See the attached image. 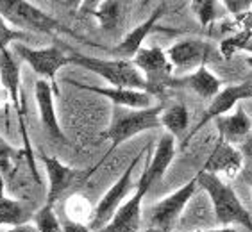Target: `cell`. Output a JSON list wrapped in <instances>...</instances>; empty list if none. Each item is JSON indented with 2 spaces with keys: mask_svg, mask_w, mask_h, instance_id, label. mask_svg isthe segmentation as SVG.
Returning <instances> with one entry per match:
<instances>
[{
  "mask_svg": "<svg viewBox=\"0 0 252 232\" xmlns=\"http://www.w3.org/2000/svg\"><path fill=\"white\" fill-rule=\"evenodd\" d=\"M161 113H163V104L147 107V109H127V111L117 109V113L113 116L111 125L102 132V136H104L106 140L111 141V145H109L107 152L104 154V157L97 163V166H93L92 170L86 172V180L100 168L102 163L107 159V155H111L113 152L120 145H124L126 141L132 140L134 136L141 134V132L161 127V121H159Z\"/></svg>",
  "mask_w": 252,
  "mask_h": 232,
  "instance_id": "cell-1",
  "label": "cell"
},
{
  "mask_svg": "<svg viewBox=\"0 0 252 232\" xmlns=\"http://www.w3.org/2000/svg\"><path fill=\"white\" fill-rule=\"evenodd\" d=\"M197 179H199V186L208 193L209 200L213 203L215 218L222 227H229L233 223H238V225H243L247 231L252 232L251 213L243 207V203L240 202L231 186L220 180L219 175L206 174L202 170L197 174Z\"/></svg>",
  "mask_w": 252,
  "mask_h": 232,
  "instance_id": "cell-2",
  "label": "cell"
},
{
  "mask_svg": "<svg viewBox=\"0 0 252 232\" xmlns=\"http://www.w3.org/2000/svg\"><path fill=\"white\" fill-rule=\"evenodd\" d=\"M70 63L84 68L88 72L97 73L111 87H124V89H140L147 91L145 75L134 66L132 61L127 59H100L84 56V54H72Z\"/></svg>",
  "mask_w": 252,
  "mask_h": 232,
  "instance_id": "cell-3",
  "label": "cell"
},
{
  "mask_svg": "<svg viewBox=\"0 0 252 232\" xmlns=\"http://www.w3.org/2000/svg\"><path fill=\"white\" fill-rule=\"evenodd\" d=\"M0 83H2L4 89L7 91V95H9L13 109H15L16 118H18L20 132H22V140H24V148L22 150H24L25 157L29 161L31 174L36 179V182L41 184V179H39L38 172H36L32 146H31L29 134H27V125H25L27 115H25L24 98H22V70H20V64L15 59V54L11 52V49L0 52Z\"/></svg>",
  "mask_w": 252,
  "mask_h": 232,
  "instance_id": "cell-4",
  "label": "cell"
},
{
  "mask_svg": "<svg viewBox=\"0 0 252 232\" xmlns=\"http://www.w3.org/2000/svg\"><path fill=\"white\" fill-rule=\"evenodd\" d=\"M0 16L11 24L15 29L24 32H43V34H73L54 16L32 5L25 0H0Z\"/></svg>",
  "mask_w": 252,
  "mask_h": 232,
  "instance_id": "cell-5",
  "label": "cell"
},
{
  "mask_svg": "<svg viewBox=\"0 0 252 232\" xmlns=\"http://www.w3.org/2000/svg\"><path fill=\"white\" fill-rule=\"evenodd\" d=\"M149 150H151V145H147L140 154L136 155L134 159L127 165V168L124 170V174L117 179V182L107 189L106 193H104V197L98 200L97 205L93 207L92 218L88 222V227L92 229L93 232L102 231L115 218V214L118 213V209L124 205V200H126V197L129 195V191L132 188V174H134V168L140 165V161L145 157Z\"/></svg>",
  "mask_w": 252,
  "mask_h": 232,
  "instance_id": "cell-6",
  "label": "cell"
},
{
  "mask_svg": "<svg viewBox=\"0 0 252 232\" xmlns=\"http://www.w3.org/2000/svg\"><path fill=\"white\" fill-rule=\"evenodd\" d=\"M134 66L145 75L147 91L154 95H161L168 89V84L172 81L174 66L168 61V56L159 47H147L141 49L132 59Z\"/></svg>",
  "mask_w": 252,
  "mask_h": 232,
  "instance_id": "cell-7",
  "label": "cell"
},
{
  "mask_svg": "<svg viewBox=\"0 0 252 232\" xmlns=\"http://www.w3.org/2000/svg\"><path fill=\"white\" fill-rule=\"evenodd\" d=\"M197 189H199V179L195 175L193 179L188 180L183 188H179L177 191L168 195L166 199L154 203L151 211H149V223H151V227L159 229L161 232H172V229L175 227V223H177L179 216L186 209L188 202L197 193Z\"/></svg>",
  "mask_w": 252,
  "mask_h": 232,
  "instance_id": "cell-8",
  "label": "cell"
},
{
  "mask_svg": "<svg viewBox=\"0 0 252 232\" xmlns=\"http://www.w3.org/2000/svg\"><path fill=\"white\" fill-rule=\"evenodd\" d=\"M16 52L25 63L32 68L34 72L38 73L39 77L49 81L52 84L54 91L56 89V77H58L59 70L64 66V64L70 63V58L64 56V52L56 45H50V47H43V49H32L25 43H16Z\"/></svg>",
  "mask_w": 252,
  "mask_h": 232,
  "instance_id": "cell-9",
  "label": "cell"
},
{
  "mask_svg": "<svg viewBox=\"0 0 252 232\" xmlns=\"http://www.w3.org/2000/svg\"><path fill=\"white\" fill-rule=\"evenodd\" d=\"M243 100H252V79H247L240 84H233V86L223 87L222 91L211 100V104L208 106V109L204 111L202 118L199 120V123L193 127V131L189 132V136L185 140L183 145H188L189 141L193 140V136L209 123V121H217L219 118L227 115L234 106H240V102Z\"/></svg>",
  "mask_w": 252,
  "mask_h": 232,
  "instance_id": "cell-10",
  "label": "cell"
},
{
  "mask_svg": "<svg viewBox=\"0 0 252 232\" xmlns=\"http://www.w3.org/2000/svg\"><path fill=\"white\" fill-rule=\"evenodd\" d=\"M215 52V47L209 41L204 39H183L172 45L166 50L168 61L172 63L174 70L188 72V70H199L200 66H206L211 56Z\"/></svg>",
  "mask_w": 252,
  "mask_h": 232,
  "instance_id": "cell-11",
  "label": "cell"
},
{
  "mask_svg": "<svg viewBox=\"0 0 252 232\" xmlns=\"http://www.w3.org/2000/svg\"><path fill=\"white\" fill-rule=\"evenodd\" d=\"M41 159H43L45 170H47V175H49V193H47L45 203L54 207V203L58 202L72 186L86 180V174L77 168L63 165L58 157H52V155L50 157L43 155Z\"/></svg>",
  "mask_w": 252,
  "mask_h": 232,
  "instance_id": "cell-12",
  "label": "cell"
},
{
  "mask_svg": "<svg viewBox=\"0 0 252 232\" xmlns=\"http://www.w3.org/2000/svg\"><path fill=\"white\" fill-rule=\"evenodd\" d=\"M54 91L52 84L45 79H39L34 84V97H36V104L39 109V120L43 125L45 132L54 138L59 143H66V136H64L61 123L58 120V113H56V104H54Z\"/></svg>",
  "mask_w": 252,
  "mask_h": 232,
  "instance_id": "cell-13",
  "label": "cell"
},
{
  "mask_svg": "<svg viewBox=\"0 0 252 232\" xmlns=\"http://www.w3.org/2000/svg\"><path fill=\"white\" fill-rule=\"evenodd\" d=\"M165 11H166V4L163 2V4H159L154 11H152V15L149 16L145 22H141L140 25H136L134 29L129 30V32L126 34V38L122 39L120 43L111 50V52L117 56V59L132 61V59L136 58V54L143 49L141 45H143L145 38L156 29V27H158V22H159L161 16L165 15Z\"/></svg>",
  "mask_w": 252,
  "mask_h": 232,
  "instance_id": "cell-14",
  "label": "cell"
},
{
  "mask_svg": "<svg viewBox=\"0 0 252 232\" xmlns=\"http://www.w3.org/2000/svg\"><path fill=\"white\" fill-rule=\"evenodd\" d=\"M66 83L79 89H86V91L97 93L102 97L109 98L117 107H127V109H147L152 107V95L149 91H140V89H124V87H98V86H86V84H79L72 79H68Z\"/></svg>",
  "mask_w": 252,
  "mask_h": 232,
  "instance_id": "cell-15",
  "label": "cell"
},
{
  "mask_svg": "<svg viewBox=\"0 0 252 232\" xmlns=\"http://www.w3.org/2000/svg\"><path fill=\"white\" fill-rule=\"evenodd\" d=\"M243 165V155L240 152V148H236L231 143L219 140L215 143L211 154L208 155V159L204 163V166L200 170L206 174H225V175H234L236 172H240Z\"/></svg>",
  "mask_w": 252,
  "mask_h": 232,
  "instance_id": "cell-16",
  "label": "cell"
},
{
  "mask_svg": "<svg viewBox=\"0 0 252 232\" xmlns=\"http://www.w3.org/2000/svg\"><path fill=\"white\" fill-rule=\"evenodd\" d=\"M174 155H175V138L172 134H168V132H165L158 140V143H156L152 157H151V152L147 154L145 166H143V172H141V174L145 175V179L151 182V186H154L166 174L168 166L174 161Z\"/></svg>",
  "mask_w": 252,
  "mask_h": 232,
  "instance_id": "cell-17",
  "label": "cell"
},
{
  "mask_svg": "<svg viewBox=\"0 0 252 232\" xmlns=\"http://www.w3.org/2000/svg\"><path fill=\"white\" fill-rule=\"evenodd\" d=\"M172 87H186L204 100H213L222 91V81L211 70H208L206 66H200L199 70H195L193 73H189L186 77L172 79L168 84V89H172Z\"/></svg>",
  "mask_w": 252,
  "mask_h": 232,
  "instance_id": "cell-18",
  "label": "cell"
},
{
  "mask_svg": "<svg viewBox=\"0 0 252 232\" xmlns=\"http://www.w3.org/2000/svg\"><path fill=\"white\" fill-rule=\"evenodd\" d=\"M217 129H219V140L225 143H242L252 131L251 116L245 113L242 106H236V111L233 115H225L217 120Z\"/></svg>",
  "mask_w": 252,
  "mask_h": 232,
  "instance_id": "cell-19",
  "label": "cell"
},
{
  "mask_svg": "<svg viewBox=\"0 0 252 232\" xmlns=\"http://www.w3.org/2000/svg\"><path fill=\"white\" fill-rule=\"evenodd\" d=\"M159 121L168 134H172L174 138H181V136L185 134L186 129H188L189 123L188 109H186L185 104H179V102L170 104L168 107L163 109Z\"/></svg>",
  "mask_w": 252,
  "mask_h": 232,
  "instance_id": "cell-20",
  "label": "cell"
},
{
  "mask_svg": "<svg viewBox=\"0 0 252 232\" xmlns=\"http://www.w3.org/2000/svg\"><path fill=\"white\" fill-rule=\"evenodd\" d=\"M32 218L34 214L18 200L9 199V197H4L0 200V227L7 225L11 229L18 227V225H25Z\"/></svg>",
  "mask_w": 252,
  "mask_h": 232,
  "instance_id": "cell-21",
  "label": "cell"
},
{
  "mask_svg": "<svg viewBox=\"0 0 252 232\" xmlns=\"http://www.w3.org/2000/svg\"><path fill=\"white\" fill-rule=\"evenodd\" d=\"M124 13H126V4L117 0L98 2L97 9L90 11V15L100 22V27L104 30H115L117 27H120L124 22Z\"/></svg>",
  "mask_w": 252,
  "mask_h": 232,
  "instance_id": "cell-22",
  "label": "cell"
},
{
  "mask_svg": "<svg viewBox=\"0 0 252 232\" xmlns=\"http://www.w3.org/2000/svg\"><path fill=\"white\" fill-rule=\"evenodd\" d=\"M252 39V30H236L220 43V54L222 58L231 59L236 52L245 50Z\"/></svg>",
  "mask_w": 252,
  "mask_h": 232,
  "instance_id": "cell-23",
  "label": "cell"
},
{
  "mask_svg": "<svg viewBox=\"0 0 252 232\" xmlns=\"http://www.w3.org/2000/svg\"><path fill=\"white\" fill-rule=\"evenodd\" d=\"M38 232H63V225L59 223L58 216L54 213V207L43 203V207L38 209L32 218Z\"/></svg>",
  "mask_w": 252,
  "mask_h": 232,
  "instance_id": "cell-24",
  "label": "cell"
},
{
  "mask_svg": "<svg viewBox=\"0 0 252 232\" xmlns=\"http://www.w3.org/2000/svg\"><path fill=\"white\" fill-rule=\"evenodd\" d=\"M31 38L29 32L15 29L11 24H7L2 16H0V52L7 50L13 43H20V41H27Z\"/></svg>",
  "mask_w": 252,
  "mask_h": 232,
  "instance_id": "cell-25",
  "label": "cell"
},
{
  "mask_svg": "<svg viewBox=\"0 0 252 232\" xmlns=\"http://www.w3.org/2000/svg\"><path fill=\"white\" fill-rule=\"evenodd\" d=\"M217 7H219V4L213 0H195V2H191V9H193L195 16H197L202 27H208L217 20V15H219Z\"/></svg>",
  "mask_w": 252,
  "mask_h": 232,
  "instance_id": "cell-26",
  "label": "cell"
},
{
  "mask_svg": "<svg viewBox=\"0 0 252 232\" xmlns=\"http://www.w3.org/2000/svg\"><path fill=\"white\" fill-rule=\"evenodd\" d=\"M18 152H24V150H16L7 143V141L0 136V170H5L9 166L11 159L18 155Z\"/></svg>",
  "mask_w": 252,
  "mask_h": 232,
  "instance_id": "cell-27",
  "label": "cell"
},
{
  "mask_svg": "<svg viewBox=\"0 0 252 232\" xmlns=\"http://www.w3.org/2000/svg\"><path fill=\"white\" fill-rule=\"evenodd\" d=\"M223 5L229 9V13H233V15L240 16L243 15V13H247V11H251L252 7V2H249V0H227V2H223Z\"/></svg>",
  "mask_w": 252,
  "mask_h": 232,
  "instance_id": "cell-28",
  "label": "cell"
},
{
  "mask_svg": "<svg viewBox=\"0 0 252 232\" xmlns=\"http://www.w3.org/2000/svg\"><path fill=\"white\" fill-rule=\"evenodd\" d=\"M240 152H242L243 159L247 161L249 165L252 166V131L249 132V136L240 143Z\"/></svg>",
  "mask_w": 252,
  "mask_h": 232,
  "instance_id": "cell-29",
  "label": "cell"
},
{
  "mask_svg": "<svg viewBox=\"0 0 252 232\" xmlns=\"http://www.w3.org/2000/svg\"><path fill=\"white\" fill-rule=\"evenodd\" d=\"M63 225V232H93L92 229L88 227L86 223L83 222H73V220H66Z\"/></svg>",
  "mask_w": 252,
  "mask_h": 232,
  "instance_id": "cell-30",
  "label": "cell"
},
{
  "mask_svg": "<svg viewBox=\"0 0 252 232\" xmlns=\"http://www.w3.org/2000/svg\"><path fill=\"white\" fill-rule=\"evenodd\" d=\"M5 232H38L36 225H31V223H25V225H18V227H11Z\"/></svg>",
  "mask_w": 252,
  "mask_h": 232,
  "instance_id": "cell-31",
  "label": "cell"
},
{
  "mask_svg": "<svg viewBox=\"0 0 252 232\" xmlns=\"http://www.w3.org/2000/svg\"><path fill=\"white\" fill-rule=\"evenodd\" d=\"M200 232H238V231L233 227H220V229H206V231H200Z\"/></svg>",
  "mask_w": 252,
  "mask_h": 232,
  "instance_id": "cell-32",
  "label": "cell"
},
{
  "mask_svg": "<svg viewBox=\"0 0 252 232\" xmlns=\"http://www.w3.org/2000/svg\"><path fill=\"white\" fill-rule=\"evenodd\" d=\"M4 193H5V182H4V177L0 175V200H2L5 197Z\"/></svg>",
  "mask_w": 252,
  "mask_h": 232,
  "instance_id": "cell-33",
  "label": "cell"
},
{
  "mask_svg": "<svg viewBox=\"0 0 252 232\" xmlns=\"http://www.w3.org/2000/svg\"><path fill=\"white\" fill-rule=\"evenodd\" d=\"M141 232H161L159 229H154V227H149V229H145V231H141Z\"/></svg>",
  "mask_w": 252,
  "mask_h": 232,
  "instance_id": "cell-34",
  "label": "cell"
},
{
  "mask_svg": "<svg viewBox=\"0 0 252 232\" xmlns=\"http://www.w3.org/2000/svg\"><path fill=\"white\" fill-rule=\"evenodd\" d=\"M247 63H249V64H251V66H252V58H249V59H247Z\"/></svg>",
  "mask_w": 252,
  "mask_h": 232,
  "instance_id": "cell-35",
  "label": "cell"
}]
</instances>
